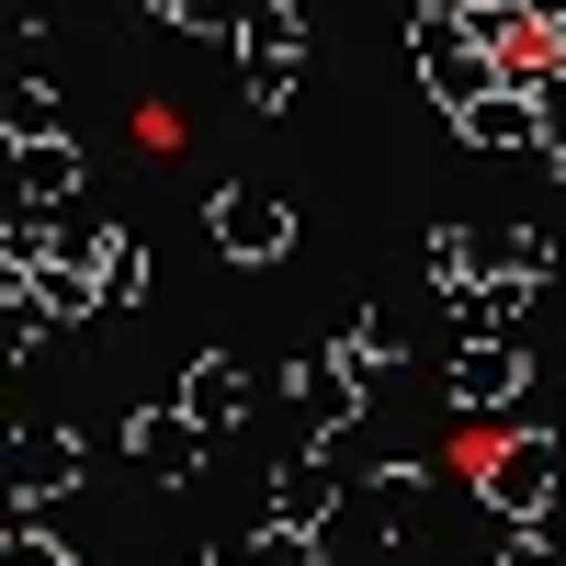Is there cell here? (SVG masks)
<instances>
[{"label": "cell", "mask_w": 566, "mask_h": 566, "mask_svg": "<svg viewBox=\"0 0 566 566\" xmlns=\"http://www.w3.org/2000/svg\"><path fill=\"white\" fill-rule=\"evenodd\" d=\"M57 476H80V442H57V431H34V442H0V488H12V499H45Z\"/></svg>", "instance_id": "1"}, {"label": "cell", "mask_w": 566, "mask_h": 566, "mask_svg": "<svg viewBox=\"0 0 566 566\" xmlns=\"http://www.w3.org/2000/svg\"><path fill=\"white\" fill-rule=\"evenodd\" d=\"M227 250H283V216L261 193H239V205H227Z\"/></svg>", "instance_id": "2"}, {"label": "cell", "mask_w": 566, "mask_h": 566, "mask_svg": "<svg viewBox=\"0 0 566 566\" xmlns=\"http://www.w3.org/2000/svg\"><path fill=\"white\" fill-rule=\"evenodd\" d=\"M227 408H239V374L205 363V374H193V419H227Z\"/></svg>", "instance_id": "3"}, {"label": "cell", "mask_w": 566, "mask_h": 566, "mask_svg": "<svg viewBox=\"0 0 566 566\" xmlns=\"http://www.w3.org/2000/svg\"><path fill=\"white\" fill-rule=\"evenodd\" d=\"M136 453H148V464H181V453H193V442H181L170 419H136Z\"/></svg>", "instance_id": "4"}, {"label": "cell", "mask_w": 566, "mask_h": 566, "mask_svg": "<svg viewBox=\"0 0 566 566\" xmlns=\"http://www.w3.org/2000/svg\"><path fill=\"white\" fill-rule=\"evenodd\" d=\"M0 566H57V555H45V544H0Z\"/></svg>", "instance_id": "5"}]
</instances>
